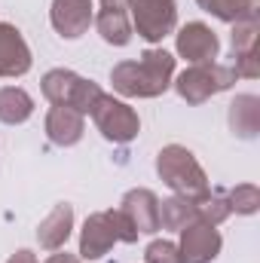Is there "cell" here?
Returning a JSON list of instances; mask_svg holds the SVG:
<instances>
[{
	"mask_svg": "<svg viewBox=\"0 0 260 263\" xmlns=\"http://www.w3.org/2000/svg\"><path fill=\"white\" fill-rule=\"evenodd\" d=\"M31 49L22 37V31L15 25L0 22V77H25L31 70Z\"/></svg>",
	"mask_w": 260,
	"mask_h": 263,
	"instance_id": "obj_11",
	"label": "cell"
},
{
	"mask_svg": "<svg viewBox=\"0 0 260 263\" xmlns=\"http://www.w3.org/2000/svg\"><path fill=\"white\" fill-rule=\"evenodd\" d=\"M196 220V205L193 199L184 196H172L165 202H159V230H172V233H181L187 223Z\"/></svg>",
	"mask_w": 260,
	"mask_h": 263,
	"instance_id": "obj_19",
	"label": "cell"
},
{
	"mask_svg": "<svg viewBox=\"0 0 260 263\" xmlns=\"http://www.w3.org/2000/svg\"><path fill=\"white\" fill-rule=\"evenodd\" d=\"M132 34L147 43L165 40L178 25V3L175 0H129Z\"/></svg>",
	"mask_w": 260,
	"mask_h": 263,
	"instance_id": "obj_5",
	"label": "cell"
},
{
	"mask_svg": "<svg viewBox=\"0 0 260 263\" xmlns=\"http://www.w3.org/2000/svg\"><path fill=\"white\" fill-rule=\"evenodd\" d=\"M117 230L110 223L107 211H95L86 217L83 233H80V257L83 260H101L114 245H117Z\"/></svg>",
	"mask_w": 260,
	"mask_h": 263,
	"instance_id": "obj_10",
	"label": "cell"
},
{
	"mask_svg": "<svg viewBox=\"0 0 260 263\" xmlns=\"http://www.w3.org/2000/svg\"><path fill=\"white\" fill-rule=\"evenodd\" d=\"M107 214H110V223H114V230H117V239H120V242H126V245L138 242V236H141V233L132 227V220L120 211V208H117V211H107Z\"/></svg>",
	"mask_w": 260,
	"mask_h": 263,
	"instance_id": "obj_25",
	"label": "cell"
},
{
	"mask_svg": "<svg viewBox=\"0 0 260 263\" xmlns=\"http://www.w3.org/2000/svg\"><path fill=\"white\" fill-rule=\"evenodd\" d=\"M257 34H260L257 22H236L233 25V55L257 49Z\"/></svg>",
	"mask_w": 260,
	"mask_h": 263,
	"instance_id": "obj_22",
	"label": "cell"
},
{
	"mask_svg": "<svg viewBox=\"0 0 260 263\" xmlns=\"http://www.w3.org/2000/svg\"><path fill=\"white\" fill-rule=\"evenodd\" d=\"M205 12H211L220 22H257L260 0H196Z\"/></svg>",
	"mask_w": 260,
	"mask_h": 263,
	"instance_id": "obj_18",
	"label": "cell"
},
{
	"mask_svg": "<svg viewBox=\"0 0 260 263\" xmlns=\"http://www.w3.org/2000/svg\"><path fill=\"white\" fill-rule=\"evenodd\" d=\"M40 89L46 95V101L59 104V107H73L77 114H89L92 104L101 98V86L95 80H86L73 70L65 67H55V70H46L43 80H40Z\"/></svg>",
	"mask_w": 260,
	"mask_h": 263,
	"instance_id": "obj_3",
	"label": "cell"
},
{
	"mask_svg": "<svg viewBox=\"0 0 260 263\" xmlns=\"http://www.w3.org/2000/svg\"><path fill=\"white\" fill-rule=\"evenodd\" d=\"M6 263H37V254H34V251H28V248H18V251H15Z\"/></svg>",
	"mask_w": 260,
	"mask_h": 263,
	"instance_id": "obj_26",
	"label": "cell"
},
{
	"mask_svg": "<svg viewBox=\"0 0 260 263\" xmlns=\"http://www.w3.org/2000/svg\"><path fill=\"white\" fill-rule=\"evenodd\" d=\"M236 83L233 67L217 65V62H205V65H190L187 70L178 73L175 89L187 104H202L217 92H227Z\"/></svg>",
	"mask_w": 260,
	"mask_h": 263,
	"instance_id": "obj_4",
	"label": "cell"
},
{
	"mask_svg": "<svg viewBox=\"0 0 260 263\" xmlns=\"http://www.w3.org/2000/svg\"><path fill=\"white\" fill-rule=\"evenodd\" d=\"M34 114V98L18 89V86H3L0 89V123L6 126H22Z\"/></svg>",
	"mask_w": 260,
	"mask_h": 263,
	"instance_id": "obj_15",
	"label": "cell"
},
{
	"mask_svg": "<svg viewBox=\"0 0 260 263\" xmlns=\"http://www.w3.org/2000/svg\"><path fill=\"white\" fill-rule=\"evenodd\" d=\"M70 230H73V205L59 202L37 227V242L40 248L46 251H62L70 239Z\"/></svg>",
	"mask_w": 260,
	"mask_h": 263,
	"instance_id": "obj_13",
	"label": "cell"
},
{
	"mask_svg": "<svg viewBox=\"0 0 260 263\" xmlns=\"http://www.w3.org/2000/svg\"><path fill=\"white\" fill-rule=\"evenodd\" d=\"M86 132L83 114H77L73 107H59L52 104V110L46 114V138L59 147H73Z\"/></svg>",
	"mask_w": 260,
	"mask_h": 263,
	"instance_id": "obj_14",
	"label": "cell"
},
{
	"mask_svg": "<svg viewBox=\"0 0 260 263\" xmlns=\"http://www.w3.org/2000/svg\"><path fill=\"white\" fill-rule=\"evenodd\" d=\"M46 263H80V257L77 254H67V251H59V254H52Z\"/></svg>",
	"mask_w": 260,
	"mask_h": 263,
	"instance_id": "obj_27",
	"label": "cell"
},
{
	"mask_svg": "<svg viewBox=\"0 0 260 263\" xmlns=\"http://www.w3.org/2000/svg\"><path fill=\"white\" fill-rule=\"evenodd\" d=\"M233 73H236V77H245V80H257L260 77L257 49H251V52H239V55H236V65H233Z\"/></svg>",
	"mask_w": 260,
	"mask_h": 263,
	"instance_id": "obj_24",
	"label": "cell"
},
{
	"mask_svg": "<svg viewBox=\"0 0 260 263\" xmlns=\"http://www.w3.org/2000/svg\"><path fill=\"white\" fill-rule=\"evenodd\" d=\"M92 25L98 28L101 40L110 43V46H126L132 40V18L123 9H98Z\"/></svg>",
	"mask_w": 260,
	"mask_h": 263,
	"instance_id": "obj_16",
	"label": "cell"
},
{
	"mask_svg": "<svg viewBox=\"0 0 260 263\" xmlns=\"http://www.w3.org/2000/svg\"><path fill=\"white\" fill-rule=\"evenodd\" d=\"M181 257L184 263H211L220 248H224V239L217 233V227H208L202 220H193L181 230Z\"/></svg>",
	"mask_w": 260,
	"mask_h": 263,
	"instance_id": "obj_8",
	"label": "cell"
},
{
	"mask_svg": "<svg viewBox=\"0 0 260 263\" xmlns=\"http://www.w3.org/2000/svg\"><path fill=\"white\" fill-rule=\"evenodd\" d=\"M175 55L165 49H147L138 62H120L110 70V83L126 98H156L172 86Z\"/></svg>",
	"mask_w": 260,
	"mask_h": 263,
	"instance_id": "obj_1",
	"label": "cell"
},
{
	"mask_svg": "<svg viewBox=\"0 0 260 263\" xmlns=\"http://www.w3.org/2000/svg\"><path fill=\"white\" fill-rule=\"evenodd\" d=\"M101 9H123V12H129V0H101Z\"/></svg>",
	"mask_w": 260,
	"mask_h": 263,
	"instance_id": "obj_28",
	"label": "cell"
},
{
	"mask_svg": "<svg viewBox=\"0 0 260 263\" xmlns=\"http://www.w3.org/2000/svg\"><path fill=\"white\" fill-rule=\"evenodd\" d=\"M230 126L239 138H254L260 132V98L257 95H239L230 104Z\"/></svg>",
	"mask_w": 260,
	"mask_h": 263,
	"instance_id": "obj_17",
	"label": "cell"
},
{
	"mask_svg": "<svg viewBox=\"0 0 260 263\" xmlns=\"http://www.w3.org/2000/svg\"><path fill=\"white\" fill-rule=\"evenodd\" d=\"M144 260L147 263H184V257H181V248H178L175 242H169V239H156V242L147 245Z\"/></svg>",
	"mask_w": 260,
	"mask_h": 263,
	"instance_id": "obj_23",
	"label": "cell"
},
{
	"mask_svg": "<svg viewBox=\"0 0 260 263\" xmlns=\"http://www.w3.org/2000/svg\"><path fill=\"white\" fill-rule=\"evenodd\" d=\"M227 202L236 214H254L260 208V190L254 184H239L227 193Z\"/></svg>",
	"mask_w": 260,
	"mask_h": 263,
	"instance_id": "obj_21",
	"label": "cell"
},
{
	"mask_svg": "<svg viewBox=\"0 0 260 263\" xmlns=\"http://www.w3.org/2000/svg\"><path fill=\"white\" fill-rule=\"evenodd\" d=\"M120 211L126 214L132 220V227L138 230V233H156L159 230V199L153 190H144V187H138V190H129L123 202H120Z\"/></svg>",
	"mask_w": 260,
	"mask_h": 263,
	"instance_id": "obj_12",
	"label": "cell"
},
{
	"mask_svg": "<svg viewBox=\"0 0 260 263\" xmlns=\"http://www.w3.org/2000/svg\"><path fill=\"white\" fill-rule=\"evenodd\" d=\"M89 117L95 120L98 132H101L107 141H114V144H129V141L138 138V132H141L138 114L132 110L126 101H120V98H114V95H104V92H101V98L92 104Z\"/></svg>",
	"mask_w": 260,
	"mask_h": 263,
	"instance_id": "obj_6",
	"label": "cell"
},
{
	"mask_svg": "<svg viewBox=\"0 0 260 263\" xmlns=\"http://www.w3.org/2000/svg\"><path fill=\"white\" fill-rule=\"evenodd\" d=\"M156 175L162 178L165 187L175 190V196L184 199H202L208 193V178L205 168L199 165L193 153L181 144H165L156 156Z\"/></svg>",
	"mask_w": 260,
	"mask_h": 263,
	"instance_id": "obj_2",
	"label": "cell"
},
{
	"mask_svg": "<svg viewBox=\"0 0 260 263\" xmlns=\"http://www.w3.org/2000/svg\"><path fill=\"white\" fill-rule=\"evenodd\" d=\"M49 22H52V28H55L65 40L83 37V34L89 31V25L95 22L92 0H52Z\"/></svg>",
	"mask_w": 260,
	"mask_h": 263,
	"instance_id": "obj_9",
	"label": "cell"
},
{
	"mask_svg": "<svg viewBox=\"0 0 260 263\" xmlns=\"http://www.w3.org/2000/svg\"><path fill=\"white\" fill-rule=\"evenodd\" d=\"M193 205H196V220H202L208 227H220L233 214L227 196H220V193H205L202 199H196Z\"/></svg>",
	"mask_w": 260,
	"mask_h": 263,
	"instance_id": "obj_20",
	"label": "cell"
},
{
	"mask_svg": "<svg viewBox=\"0 0 260 263\" xmlns=\"http://www.w3.org/2000/svg\"><path fill=\"white\" fill-rule=\"evenodd\" d=\"M175 46H178V55L187 59L190 65H205V62H214L217 52H220V40L217 34L202 25V22H187L178 34H175Z\"/></svg>",
	"mask_w": 260,
	"mask_h": 263,
	"instance_id": "obj_7",
	"label": "cell"
}]
</instances>
